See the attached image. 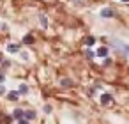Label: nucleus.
Returning <instances> with one entry per match:
<instances>
[{"mask_svg":"<svg viewBox=\"0 0 129 124\" xmlns=\"http://www.w3.org/2000/svg\"><path fill=\"white\" fill-rule=\"evenodd\" d=\"M113 14H115V13H113V9H110V7H104V9L101 11V16H103V18H113Z\"/></svg>","mask_w":129,"mask_h":124,"instance_id":"1","label":"nucleus"},{"mask_svg":"<svg viewBox=\"0 0 129 124\" xmlns=\"http://www.w3.org/2000/svg\"><path fill=\"white\" fill-rule=\"evenodd\" d=\"M20 97V92L18 90H11V92H7V99H11V101H16Z\"/></svg>","mask_w":129,"mask_h":124,"instance_id":"2","label":"nucleus"},{"mask_svg":"<svg viewBox=\"0 0 129 124\" xmlns=\"http://www.w3.org/2000/svg\"><path fill=\"white\" fill-rule=\"evenodd\" d=\"M23 119H27V120H32V119H36V112H32V110H27V112L23 113Z\"/></svg>","mask_w":129,"mask_h":124,"instance_id":"3","label":"nucleus"},{"mask_svg":"<svg viewBox=\"0 0 129 124\" xmlns=\"http://www.w3.org/2000/svg\"><path fill=\"white\" fill-rule=\"evenodd\" d=\"M101 103H103V105L111 103V94H103V96H101Z\"/></svg>","mask_w":129,"mask_h":124,"instance_id":"4","label":"nucleus"},{"mask_svg":"<svg viewBox=\"0 0 129 124\" xmlns=\"http://www.w3.org/2000/svg\"><path fill=\"white\" fill-rule=\"evenodd\" d=\"M23 43H25V44H34V36H32V34H27V36L23 37Z\"/></svg>","mask_w":129,"mask_h":124,"instance_id":"5","label":"nucleus"},{"mask_svg":"<svg viewBox=\"0 0 129 124\" xmlns=\"http://www.w3.org/2000/svg\"><path fill=\"white\" fill-rule=\"evenodd\" d=\"M95 55H99V57H106V55H108V48H106V46H101V48L97 50Z\"/></svg>","mask_w":129,"mask_h":124,"instance_id":"6","label":"nucleus"},{"mask_svg":"<svg viewBox=\"0 0 129 124\" xmlns=\"http://www.w3.org/2000/svg\"><path fill=\"white\" fill-rule=\"evenodd\" d=\"M23 113H25L23 110H14V112H13V117L20 120V119H23Z\"/></svg>","mask_w":129,"mask_h":124,"instance_id":"7","label":"nucleus"},{"mask_svg":"<svg viewBox=\"0 0 129 124\" xmlns=\"http://www.w3.org/2000/svg\"><path fill=\"white\" fill-rule=\"evenodd\" d=\"M20 50V46L18 44H7V52H11V53H16Z\"/></svg>","mask_w":129,"mask_h":124,"instance_id":"8","label":"nucleus"},{"mask_svg":"<svg viewBox=\"0 0 129 124\" xmlns=\"http://www.w3.org/2000/svg\"><path fill=\"white\" fill-rule=\"evenodd\" d=\"M18 92H20V94H27V92H28V85H27V83H21Z\"/></svg>","mask_w":129,"mask_h":124,"instance_id":"9","label":"nucleus"},{"mask_svg":"<svg viewBox=\"0 0 129 124\" xmlns=\"http://www.w3.org/2000/svg\"><path fill=\"white\" fill-rule=\"evenodd\" d=\"M39 21H41V25H43L44 29L48 27V20H46V16H44V14H41V16H39Z\"/></svg>","mask_w":129,"mask_h":124,"instance_id":"10","label":"nucleus"},{"mask_svg":"<svg viewBox=\"0 0 129 124\" xmlns=\"http://www.w3.org/2000/svg\"><path fill=\"white\" fill-rule=\"evenodd\" d=\"M94 43H95V39H94L92 36H88V37H85V44H87V46H92Z\"/></svg>","mask_w":129,"mask_h":124,"instance_id":"11","label":"nucleus"},{"mask_svg":"<svg viewBox=\"0 0 129 124\" xmlns=\"http://www.w3.org/2000/svg\"><path fill=\"white\" fill-rule=\"evenodd\" d=\"M85 55H87V59H88V60H92V59H94V52H90V50H87V52H85Z\"/></svg>","mask_w":129,"mask_h":124,"instance_id":"12","label":"nucleus"},{"mask_svg":"<svg viewBox=\"0 0 129 124\" xmlns=\"http://www.w3.org/2000/svg\"><path fill=\"white\" fill-rule=\"evenodd\" d=\"M62 85H64V87H71V85H73V82L66 78V80H62Z\"/></svg>","mask_w":129,"mask_h":124,"instance_id":"13","label":"nucleus"},{"mask_svg":"<svg viewBox=\"0 0 129 124\" xmlns=\"http://www.w3.org/2000/svg\"><path fill=\"white\" fill-rule=\"evenodd\" d=\"M44 112H46V113H50V112H51V106H50V105H46V106H44Z\"/></svg>","mask_w":129,"mask_h":124,"instance_id":"14","label":"nucleus"},{"mask_svg":"<svg viewBox=\"0 0 129 124\" xmlns=\"http://www.w3.org/2000/svg\"><path fill=\"white\" fill-rule=\"evenodd\" d=\"M18 124H28V120H27V119H20Z\"/></svg>","mask_w":129,"mask_h":124,"instance_id":"15","label":"nucleus"},{"mask_svg":"<svg viewBox=\"0 0 129 124\" xmlns=\"http://www.w3.org/2000/svg\"><path fill=\"white\" fill-rule=\"evenodd\" d=\"M6 92V89H4V85H0V94H4Z\"/></svg>","mask_w":129,"mask_h":124,"instance_id":"16","label":"nucleus"},{"mask_svg":"<svg viewBox=\"0 0 129 124\" xmlns=\"http://www.w3.org/2000/svg\"><path fill=\"white\" fill-rule=\"evenodd\" d=\"M125 53H127V57H129V46H125Z\"/></svg>","mask_w":129,"mask_h":124,"instance_id":"17","label":"nucleus"},{"mask_svg":"<svg viewBox=\"0 0 129 124\" xmlns=\"http://www.w3.org/2000/svg\"><path fill=\"white\" fill-rule=\"evenodd\" d=\"M0 82H4V75H0Z\"/></svg>","mask_w":129,"mask_h":124,"instance_id":"18","label":"nucleus"},{"mask_svg":"<svg viewBox=\"0 0 129 124\" xmlns=\"http://www.w3.org/2000/svg\"><path fill=\"white\" fill-rule=\"evenodd\" d=\"M0 62H2V55H0Z\"/></svg>","mask_w":129,"mask_h":124,"instance_id":"19","label":"nucleus"},{"mask_svg":"<svg viewBox=\"0 0 129 124\" xmlns=\"http://www.w3.org/2000/svg\"><path fill=\"white\" fill-rule=\"evenodd\" d=\"M122 2H129V0H122Z\"/></svg>","mask_w":129,"mask_h":124,"instance_id":"20","label":"nucleus"}]
</instances>
